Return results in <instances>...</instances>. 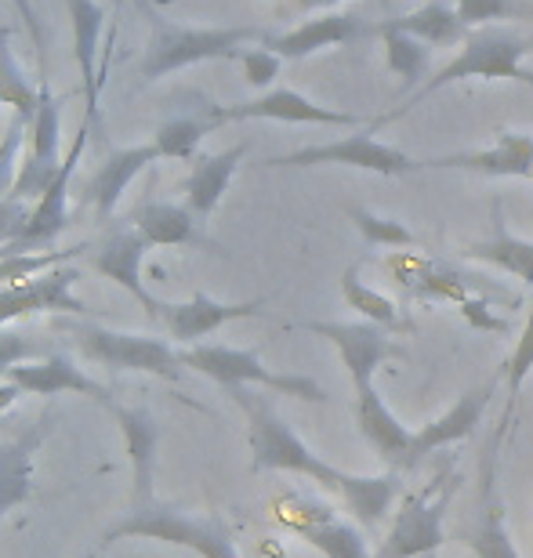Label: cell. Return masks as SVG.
Here are the masks:
<instances>
[{"mask_svg":"<svg viewBox=\"0 0 533 558\" xmlns=\"http://www.w3.org/2000/svg\"><path fill=\"white\" fill-rule=\"evenodd\" d=\"M128 537H146V541H163V544H178V548L196 551L199 558H240L237 541H232V530L226 526L221 515H185L182 508L163 505V500H153V505L131 508L128 519H120L113 530L102 533L98 541V551H106L109 544L128 541Z\"/></svg>","mask_w":533,"mask_h":558,"instance_id":"4","label":"cell"},{"mask_svg":"<svg viewBox=\"0 0 533 558\" xmlns=\"http://www.w3.org/2000/svg\"><path fill=\"white\" fill-rule=\"evenodd\" d=\"M73 19V51L76 62H81V76H84V102H87V120H95L98 109V37H102L106 26V11L95 4V0H65Z\"/></svg>","mask_w":533,"mask_h":558,"instance_id":"26","label":"cell"},{"mask_svg":"<svg viewBox=\"0 0 533 558\" xmlns=\"http://www.w3.org/2000/svg\"><path fill=\"white\" fill-rule=\"evenodd\" d=\"M407 298L414 301H447L458 308L469 298H486V301H505V305H519V298L512 290H505V283H490L486 276L453 269V265L428 262V269L414 279V287L407 290Z\"/></svg>","mask_w":533,"mask_h":558,"instance_id":"21","label":"cell"},{"mask_svg":"<svg viewBox=\"0 0 533 558\" xmlns=\"http://www.w3.org/2000/svg\"><path fill=\"white\" fill-rule=\"evenodd\" d=\"M341 298H346V305L355 308L366 323H374V327H381L388 333H407L414 330V323L403 319V312H399V305L392 298H385L381 290L366 287L360 279V269H346V276H341Z\"/></svg>","mask_w":533,"mask_h":558,"instance_id":"30","label":"cell"},{"mask_svg":"<svg viewBox=\"0 0 533 558\" xmlns=\"http://www.w3.org/2000/svg\"><path fill=\"white\" fill-rule=\"evenodd\" d=\"M109 414L117 417L120 432H124L128 461H131V508L153 505V464H157V442H160V424L153 421L146 407H124L109 403Z\"/></svg>","mask_w":533,"mask_h":558,"instance_id":"18","label":"cell"},{"mask_svg":"<svg viewBox=\"0 0 533 558\" xmlns=\"http://www.w3.org/2000/svg\"><path fill=\"white\" fill-rule=\"evenodd\" d=\"M237 62L243 65V81L251 87H258V92H269V84L280 76V65H283L280 54L269 48H243Z\"/></svg>","mask_w":533,"mask_h":558,"instance_id":"41","label":"cell"},{"mask_svg":"<svg viewBox=\"0 0 533 558\" xmlns=\"http://www.w3.org/2000/svg\"><path fill=\"white\" fill-rule=\"evenodd\" d=\"M81 279V269H73L70 262L59 269L33 276L26 283L0 287V327L26 316H40V312H65V316H95V308H87L81 298L73 294V283Z\"/></svg>","mask_w":533,"mask_h":558,"instance_id":"11","label":"cell"},{"mask_svg":"<svg viewBox=\"0 0 533 558\" xmlns=\"http://www.w3.org/2000/svg\"><path fill=\"white\" fill-rule=\"evenodd\" d=\"M385 26L403 29V33H410V37L432 44V48H450V44H464V37L472 33L461 22L458 8L443 4V0H428V4H421L417 11H407V15L385 19Z\"/></svg>","mask_w":533,"mask_h":558,"instance_id":"27","label":"cell"},{"mask_svg":"<svg viewBox=\"0 0 533 558\" xmlns=\"http://www.w3.org/2000/svg\"><path fill=\"white\" fill-rule=\"evenodd\" d=\"M146 251H149V240L142 236L135 226H124V229L109 232V236L98 243V251H92V269L98 276L113 279L117 287H124L142 305V312H146L153 323H160L163 301L153 298L146 283H142V258H146Z\"/></svg>","mask_w":533,"mask_h":558,"instance_id":"16","label":"cell"},{"mask_svg":"<svg viewBox=\"0 0 533 558\" xmlns=\"http://www.w3.org/2000/svg\"><path fill=\"white\" fill-rule=\"evenodd\" d=\"M302 11H330V8H338V4H346V0H294Z\"/></svg>","mask_w":533,"mask_h":558,"instance_id":"48","label":"cell"},{"mask_svg":"<svg viewBox=\"0 0 533 558\" xmlns=\"http://www.w3.org/2000/svg\"><path fill=\"white\" fill-rule=\"evenodd\" d=\"M232 403L247 414V442H251V468L254 472H291L302 478H313L330 494L346 497L355 475L341 472V468L327 464L324 457L313 453L308 446L298 439V432L287 424L276 407L265 396H254L247 388H229Z\"/></svg>","mask_w":533,"mask_h":558,"instance_id":"2","label":"cell"},{"mask_svg":"<svg viewBox=\"0 0 533 558\" xmlns=\"http://www.w3.org/2000/svg\"><path fill=\"white\" fill-rule=\"evenodd\" d=\"M48 428H51V414H40L37 428H29L19 439H0V522L8 519V511H15L29 500L33 453H37Z\"/></svg>","mask_w":533,"mask_h":558,"instance_id":"23","label":"cell"},{"mask_svg":"<svg viewBox=\"0 0 533 558\" xmlns=\"http://www.w3.org/2000/svg\"><path fill=\"white\" fill-rule=\"evenodd\" d=\"M302 330L319 333L338 349L341 363L349 371L352 388L374 385L377 366L388 360H407V349L388 338V330L374 327V323H302Z\"/></svg>","mask_w":533,"mask_h":558,"instance_id":"12","label":"cell"},{"mask_svg":"<svg viewBox=\"0 0 533 558\" xmlns=\"http://www.w3.org/2000/svg\"><path fill=\"white\" fill-rule=\"evenodd\" d=\"M298 541L316 548L324 558H374L371 548H366V537L355 526L341 519H327V522H316L302 533H294Z\"/></svg>","mask_w":533,"mask_h":558,"instance_id":"33","label":"cell"},{"mask_svg":"<svg viewBox=\"0 0 533 558\" xmlns=\"http://www.w3.org/2000/svg\"><path fill=\"white\" fill-rule=\"evenodd\" d=\"M215 128L218 124L204 109L199 117H178V120H168V124H160L157 135H153V145L160 149V160H196L199 142Z\"/></svg>","mask_w":533,"mask_h":558,"instance_id":"34","label":"cell"},{"mask_svg":"<svg viewBox=\"0 0 533 558\" xmlns=\"http://www.w3.org/2000/svg\"><path fill=\"white\" fill-rule=\"evenodd\" d=\"M269 515L280 522L287 533H302L308 526H316V522L338 519L335 511H330V505H324V500H316V497H305V494H280V497H272Z\"/></svg>","mask_w":533,"mask_h":558,"instance_id":"39","label":"cell"},{"mask_svg":"<svg viewBox=\"0 0 533 558\" xmlns=\"http://www.w3.org/2000/svg\"><path fill=\"white\" fill-rule=\"evenodd\" d=\"M377 26H381L377 37L385 40V70L396 76L407 95H414V84L428 81L432 44L410 37V33H403V29L385 26V22H377Z\"/></svg>","mask_w":533,"mask_h":558,"instance_id":"29","label":"cell"},{"mask_svg":"<svg viewBox=\"0 0 533 558\" xmlns=\"http://www.w3.org/2000/svg\"><path fill=\"white\" fill-rule=\"evenodd\" d=\"M0 29H4V26H0Z\"/></svg>","mask_w":533,"mask_h":558,"instance_id":"50","label":"cell"},{"mask_svg":"<svg viewBox=\"0 0 533 558\" xmlns=\"http://www.w3.org/2000/svg\"><path fill=\"white\" fill-rule=\"evenodd\" d=\"M247 149L251 145L240 142L226 153H204L193 160V171H189L182 193H185V207L193 210L196 218L215 215V207L221 204V196H226L232 174H237V167L243 156H247Z\"/></svg>","mask_w":533,"mask_h":558,"instance_id":"24","label":"cell"},{"mask_svg":"<svg viewBox=\"0 0 533 558\" xmlns=\"http://www.w3.org/2000/svg\"><path fill=\"white\" fill-rule=\"evenodd\" d=\"M262 298L254 301H215L204 290H196L189 301H163L160 308V323L168 327L171 341L174 344H204L207 333H215L218 327H226L232 319H251V316H262Z\"/></svg>","mask_w":533,"mask_h":558,"instance_id":"15","label":"cell"},{"mask_svg":"<svg viewBox=\"0 0 533 558\" xmlns=\"http://www.w3.org/2000/svg\"><path fill=\"white\" fill-rule=\"evenodd\" d=\"M160 160V149L153 142H142V145H131V149H120L113 153L109 160L98 167L92 174V182H87V193L84 199L95 207L98 221H109L113 218V210L120 204V196H124V189L135 182V178L146 171L149 163Z\"/></svg>","mask_w":533,"mask_h":558,"instance_id":"22","label":"cell"},{"mask_svg":"<svg viewBox=\"0 0 533 558\" xmlns=\"http://www.w3.org/2000/svg\"><path fill=\"white\" fill-rule=\"evenodd\" d=\"M469 29L505 26V22H533V0H453Z\"/></svg>","mask_w":533,"mask_h":558,"instance_id":"37","label":"cell"},{"mask_svg":"<svg viewBox=\"0 0 533 558\" xmlns=\"http://www.w3.org/2000/svg\"><path fill=\"white\" fill-rule=\"evenodd\" d=\"M19 396H22V388L19 385H0V414H8V410L11 407H15L19 403Z\"/></svg>","mask_w":533,"mask_h":558,"instance_id":"47","label":"cell"},{"mask_svg":"<svg viewBox=\"0 0 533 558\" xmlns=\"http://www.w3.org/2000/svg\"><path fill=\"white\" fill-rule=\"evenodd\" d=\"M11 4L19 8V15H22V22H26L29 37H33V44H37V51H40V59H44V29H40V19H37V11H33V4H29V0H11Z\"/></svg>","mask_w":533,"mask_h":558,"instance_id":"46","label":"cell"},{"mask_svg":"<svg viewBox=\"0 0 533 558\" xmlns=\"http://www.w3.org/2000/svg\"><path fill=\"white\" fill-rule=\"evenodd\" d=\"M469 551L472 558H523L512 544V537H508L505 505H486L480 526H475L469 537Z\"/></svg>","mask_w":533,"mask_h":558,"instance_id":"38","label":"cell"},{"mask_svg":"<svg viewBox=\"0 0 533 558\" xmlns=\"http://www.w3.org/2000/svg\"><path fill=\"white\" fill-rule=\"evenodd\" d=\"M453 489H458V475L447 468V472L436 475L432 486L417 489V494H403L374 558H421L439 551L443 541H447L443 522H447V505Z\"/></svg>","mask_w":533,"mask_h":558,"instance_id":"5","label":"cell"},{"mask_svg":"<svg viewBox=\"0 0 533 558\" xmlns=\"http://www.w3.org/2000/svg\"><path fill=\"white\" fill-rule=\"evenodd\" d=\"M461 254L469 262H483V265H490V269H497V272L516 276V279H523V283H533V243L512 236L505 226H497L490 240L464 243Z\"/></svg>","mask_w":533,"mask_h":558,"instance_id":"28","label":"cell"},{"mask_svg":"<svg viewBox=\"0 0 533 558\" xmlns=\"http://www.w3.org/2000/svg\"><path fill=\"white\" fill-rule=\"evenodd\" d=\"M33 218V199H0V247H8V243H15L22 232H26Z\"/></svg>","mask_w":533,"mask_h":558,"instance_id":"44","label":"cell"},{"mask_svg":"<svg viewBox=\"0 0 533 558\" xmlns=\"http://www.w3.org/2000/svg\"><path fill=\"white\" fill-rule=\"evenodd\" d=\"M29 124L33 120L26 113H11L4 138H0V199H8L11 189H15V178L22 167V138L29 135Z\"/></svg>","mask_w":533,"mask_h":558,"instance_id":"40","label":"cell"},{"mask_svg":"<svg viewBox=\"0 0 533 558\" xmlns=\"http://www.w3.org/2000/svg\"><path fill=\"white\" fill-rule=\"evenodd\" d=\"M65 330L76 338L87 360L102 363L109 371L153 374V377H163V381H178V377H182V355L160 338L109 330V327H98V323H70Z\"/></svg>","mask_w":533,"mask_h":558,"instance_id":"7","label":"cell"},{"mask_svg":"<svg viewBox=\"0 0 533 558\" xmlns=\"http://www.w3.org/2000/svg\"><path fill=\"white\" fill-rule=\"evenodd\" d=\"M44 344L26 338V333H15V330H4L0 327V377H8L15 366L22 363H33V360H44Z\"/></svg>","mask_w":533,"mask_h":558,"instance_id":"42","label":"cell"},{"mask_svg":"<svg viewBox=\"0 0 533 558\" xmlns=\"http://www.w3.org/2000/svg\"><path fill=\"white\" fill-rule=\"evenodd\" d=\"M381 26L352 11H319L316 19L302 22V26L287 29V33H269L262 40V48L276 51L280 59H308V54L324 51V48H346V44L377 37Z\"/></svg>","mask_w":533,"mask_h":558,"instance_id":"13","label":"cell"},{"mask_svg":"<svg viewBox=\"0 0 533 558\" xmlns=\"http://www.w3.org/2000/svg\"><path fill=\"white\" fill-rule=\"evenodd\" d=\"M269 29L262 26H226V29H189L174 26V22L153 15V37L146 44V54L138 62L142 81L153 84L160 76L196 62H215V59H240V51L254 40H265Z\"/></svg>","mask_w":533,"mask_h":558,"instance_id":"3","label":"cell"},{"mask_svg":"<svg viewBox=\"0 0 533 558\" xmlns=\"http://www.w3.org/2000/svg\"><path fill=\"white\" fill-rule=\"evenodd\" d=\"M533 54V33H519L512 26H480L464 37L461 51L443 65L439 73H432L425 84L417 87L414 95L403 98V106H396L392 113L377 117L374 120V131L392 124L403 113H410L414 106L425 102L428 95L443 92L450 84H464V81H516V84H526L533 87V73L523 70V59Z\"/></svg>","mask_w":533,"mask_h":558,"instance_id":"1","label":"cell"},{"mask_svg":"<svg viewBox=\"0 0 533 558\" xmlns=\"http://www.w3.org/2000/svg\"><path fill=\"white\" fill-rule=\"evenodd\" d=\"M0 106H8L11 113H26L29 120L40 106V84H33L11 54V26L0 29Z\"/></svg>","mask_w":533,"mask_h":558,"instance_id":"32","label":"cell"},{"mask_svg":"<svg viewBox=\"0 0 533 558\" xmlns=\"http://www.w3.org/2000/svg\"><path fill=\"white\" fill-rule=\"evenodd\" d=\"M461 312V319L464 323H472L475 330H490V333H508L512 327H508V319L505 316H497L494 305L486 298H469V301H461L458 305Z\"/></svg>","mask_w":533,"mask_h":558,"instance_id":"45","label":"cell"},{"mask_svg":"<svg viewBox=\"0 0 533 558\" xmlns=\"http://www.w3.org/2000/svg\"><path fill=\"white\" fill-rule=\"evenodd\" d=\"M8 381L11 385H19L22 392H29V396H62V392H81L87 399H95V403H117L113 392L109 388H102L98 381H92L81 366H76L70 355H62V352H51V355H44V360H33V363H22L15 366V371L8 374Z\"/></svg>","mask_w":533,"mask_h":558,"instance_id":"19","label":"cell"},{"mask_svg":"<svg viewBox=\"0 0 533 558\" xmlns=\"http://www.w3.org/2000/svg\"><path fill=\"white\" fill-rule=\"evenodd\" d=\"M428 167H436V171H469L483 178H533V135L505 131L490 149L432 156V160H425V171Z\"/></svg>","mask_w":533,"mask_h":558,"instance_id":"17","label":"cell"},{"mask_svg":"<svg viewBox=\"0 0 533 558\" xmlns=\"http://www.w3.org/2000/svg\"><path fill=\"white\" fill-rule=\"evenodd\" d=\"M421 558H432V555H421Z\"/></svg>","mask_w":533,"mask_h":558,"instance_id":"49","label":"cell"},{"mask_svg":"<svg viewBox=\"0 0 533 558\" xmlns=\"http://www.w3.org/2000/svg\"><path fill=\"white\" fill-rule=\"evenodd\" d=\"M530 371H533V301H530L526 327L516 338V349H512V355H508V363H505L508 388H512V392H519V388H523V381L530 377Z\"/></svg>","mask_w":533,"mask_h":558,"instance_id":"43","label":"cell"},{"mask_svg":"<svg viewBox=\"0 0 533 558\" xmlns=\"http://www.w3.org/2000/svg\"><path fill=\"white\" fill-rule=\"evenodd\" d=\"M494 388H497V381H486L483 388H469V392L458 396V403H453L447 414L421 424V428L414 432V442H410V468H414L425 453H436V450H443V446L469 439V435L475 432V424L483 421V410H486V403H490Z\"/></svg>","mask_w":533,"mask_h":558,"instance_id":"20","label":"cell"},{"mask_svg":"<svg viewBox=\"0 0 533 558\" xmlns=\"http://www.w3.org/2000/svg\"><path fill=\"white\" fill-rule=\"evenodd\" d=\"M399 494V472H381V475H355V486L349 489L346 508L352 511V519L360 522L363 530H374L388 511H392V500Z\"/></svg>","mask_w":533,"mask_h":558,"instance_id":"31","label":"cell"},{"mask_svg":"<svg viewBox=\"0 0 533 558\" xmlns=\"http://www.w3.org/2000/svg\"><path fill=\"white\" fill-rule=\"evenodd\" d=\"M349 218H352V226L360 229L366 247H385V251L388 247H392V251L421 247V240L396 218H381V215H374V210H366V207H349Z\"/></svg>","mask_w":533,"mask_h":558,"instance_id":"36","label":"cell"},{"mask_svg":"<svg viewBox=\"0 0 533 558\" xmlns=\"http://www.w3.org/2000/svg\"><path fill=\"white\" fill-rule=\"evenodd\" d=\"M62 102L65 98H54L48 81H40V106L29 124V149L22 156L15 189H11L15 199H33L37 204L54 182V174L62 171Z\"/></svg>","mask_w":533,"mask_h":558,"instance_id":"9","label":"cell"},{"mask_svg":"<svg viewBox=\"0 0 533 558\" xmlns=\"http://www.w3.org/2000/svg\"><path fill=\"white\" fill-rule=\"evenodd\" d=\"M182 366H193L196 374L210 377L221 388H247L262 385L276 396H294L305 403H327V392L319 388L313 377L305 374H276L262 363V355L254 349H229V344H193L182 349Z\"/></svg>","mask_w":533,"mask_h":558,"instance_id":"6","label":"cell"},{"mask_svg":"<svg viewBox=\"0 0 533 558\" xmlns=\"http://www.w3.org/2000/svg\"><path fill=\"white\" fill-rule=\"evenodd\" d=\"M355 167V171H371V174H385V178H399V174H414L425 171V160H414L403 149H392V145L377 142L374 128L355 131L338 142H319V145H305V149H294L287 156H276L269 167Z\"/></svg>","mask_w":533,"mask_h":558,"instance_id":"8","label":"cell"},{"mask_svg":"<svg viewBox=\"0 0 533 558\" xmlns=\"http://www.w3.org/2000/svg\"><path fill=\"white\" fill-rule=\"evenodd\" d=\"M87 247H62V251H29V254H4L0 251V287H11V283H26L33 276H44L59 265L81 258Z\"/></svg>","mask_w":533,"mask_h":558,"instance_id":"35","label":"cell"},{"mask_svg":"<svg viewBox=\"0 0 533 558\" xmlns=\"http://www.w3.org/2000/svg\"><path fill=\"white\" fill-rule=\"evenodd\" d=\"M84 145H87V128L76 131L70 153H65V160H62V171L54 174L48 193L33 204V218H29L26 232H22L15 243L0 247V251H4V254H29V251L51 247V243L59 240V232L70 226V182L76 174V163H81V156H84Z\"/></svg>","mask_w":533,"mask_h":558,"instance_id":"14","label":"cell"},{"mask_svg":"<svg viewBox=\"0 0 533 558\" xmlns=\"http://www.w3.org/2000/svg\"><path fill=\"white\" fill-rule=\"evenodd\" d=\"M204 109L218 128L232 124V120H283V124H319V128H360L363 124L355 113L316 106L313 98L298 95L291 87H276V92H265L262 98H251V102H237V106L207 102Z\"/></svg>","mask_w":533,"mask_h":558,"instance_id":"10","label":"cell"},{"mask_svg":"<svg viewBox=\"0 0 533 558\" xmlns=\"http://www.w3.org/2000/svg\"><path fill=\"white\" fill-rule=\"evenodd\" d=\"M131 226L149 240V247H193V243H204L199 218L185 204L146 199L142 207H135Z\"/></svg>","mask_w":533,"mask_h":558,"instance_id":"25","label":"cell"}]
</instances>
